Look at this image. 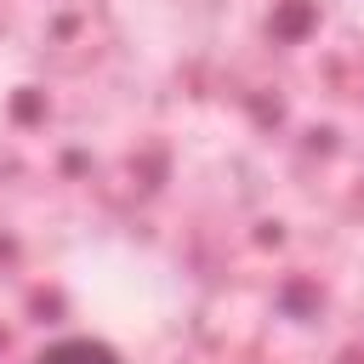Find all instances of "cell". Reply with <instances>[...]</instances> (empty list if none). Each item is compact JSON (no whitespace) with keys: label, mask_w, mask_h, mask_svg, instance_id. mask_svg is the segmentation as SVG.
<instances>
[{"label":"cell","mask_w":364,"mask_h":364,"mask_svg":"<svg viewBox=\"0 0 364 364\" xmlns=\"http://www.w3.org/2000/svg\"><path fill=\"white\" fill-rule=\"evenodd\" d=\"M34 364H119V353L108 341H91V336H63V341L40 347Z\"/></svg>","instance_id":"cell-1"}]
</instances>
